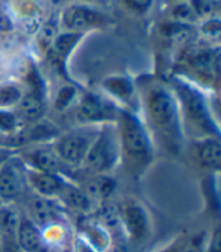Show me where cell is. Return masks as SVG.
Returning a JSON list of instances; mask_svg holds the SVG:
<instances>
[{
    "label": "cell",
    "mask_w": 221,
    "mask_h": 252,
    "mask_svg": "<svg viewBox=\"0 0 221 252\" xmlns=\"http://www.w3.org/2000/svg\"><path fill=\"white\" fill-rule=\"evenodd\" d=\"M137 97L142 122L153 143L170 157H180L187 145L177 97L168 82L142 76L137 82Z\"/></svg>",
    "instance_id": "cell-1"
},
{
    "label": "cell",
    "mask_w": 221,
    "mask_h": 252,
    "mask_svg": "<svg viewBox=\"0 0 221 252\" xmlns=\"http://www.w3.org/2000/svg\"><path fill=\"white\" fill-rule=\"evenodd\" d=\"M120 141V166L132 178H141L155 163L156 146L135 110L121 108L115 122Z\"/></svg>",
    "instance_id": "cell-2"
},
{
    "label": "cell",
    "mask_w": 221,
    "mask_h": 252,
    "mask_svg": "<svg viewBox=\"0 0 221 252\" xmlns=\"http://www.w3.org/2000/svg\"><path fill=\"white\" fill-rule=\"evenodd\" d=\"M170 87L177 97L185 137H220V125L214 117L211 103L200 87L182 76H174Z\"/></svg>",
    "instance_id": "cell-3"
},
{
    "label": "cell",
    "mask_w": 221,
    "mask_h": 252,
    "mask_svg": "<svg viewBox=\"0 0 221 252\" xmlns=\"http://www.w3.org/2000/svg\"><path fill=\"white\" fill-rule=\"evenodd\" d=\"M120 166V141L115 123L102 125L78 172L85 175H110ZM76 172V173H78Z\"/></svg>",
    "instance_id": "cell-4"
},
{
    "label": "cell",
    "mask_w": 221,
    "mask_h": 252,
    "mask_svg": "<svg viewBox=\"0 0 221 252\" xmlns=\"http://www.w3.org/2000/svg\"><path fill=\"white\" fill-rule=\"evenodd\" d=\"M100 126L93 125H78L67 132H61L53 141V148L62 163L73 172H78L83 159L96 140Z\"/></svg>",
    "instance_id": "cell-5"
},
{
    "label": "cell",
    "mask_w": 221,
    "mask_h": 252,
    "mask_svg": "<svg viewBox=\"0 0 221 252\" xmlns=\"http://www.w3.org/2000/svg\"><path fill=\"white\" fill-rule=\"evenodd\" d=\"M59 28L65 32L88 33L96 29H103L112 23V19L100 8L88 3L73 2L62 8L59 14Z\"/></svg>",
    "instance_id": "cell-6"
},
{
    "label": "cell",
    "mask_w": 221,
    "mask_h": 252,
    "mask_svg": "<svg viewBox=\"0 0 221 252\" xmlns=\"http://www.w3.org/2000/svg\"><path fill=\"white\" fill-rule=\"evenodd\" d=\"M120 111L121 106H118L105 94L86 92L81 94L75 106V117L78 125L102 126L108 123H115Z\"/></svg>",
    "instance_id": "cell-7"
},
{
    "label": "cell",
    "mask_w": 221,
    "mask_h": 252,
    "mask_svg": "<svg viewBox=\"0 0 221 252\" xmlns=\"http://www.w3.org/2000/svg\"><path fill=\"white\" fill-rule=\"evenodd\" d=\"M28 190L26 166L18 154H14L0 167V201L15 205L28 194Z\"/></svg>",
    "instance_id": "cell-8"
},
{
    "label": "cell",
    "mask_w": 221,
    "mask_h": 252,
    "mask_svg": "<svg viewBox=\"0 0 221 252\" xmlns=\"http://www.w3.org/2000/svg\"><path fill=\"white\" fill-rule=\"evenodd\" d=\"M18 157L26 164L28 169L40 170V172H50V173H59L67 176L71 181V170L62 163L58 157L56 151L52 143H43V145H33L23 148L17 152Z\"/></svg>",
    "instance_id": "cell-9"
},
{
    "label": "cell",
    "mask_w": 221,
    "mask_h": 252,
    "mask_svg": "<svg viewBox=\"0 0 221 252\" xmlns=\"http://www.w3.org/2000/svg\"><path fill=\"white\" fill-rule=\"evenodd\" d=\"M118 220L131 242H144L150 234V214L135 199L124 201L118 210Z\"/></svg>",
    "instance_id": "cell-10"
},
{
    "label": "cell",
    "mask_w": 221,
    "mask_h": 252,
    "mask_svg": "<svg viewBox=\"0 0 221 252\" xmlns=\"http://www.w3.org/2000/svg\"><path fill=\"white\" fill-rule=\"evenodd\" d=\"M26 216L30 218L40 228L52 223H67V211L58 199L36 194L30 197L29 214Z\"/></svg>",
    "instance_id": "cell-11"
},
{
    "label": "cell",
    "mask_w": 221,
    "mask_h": 252,
    "mask_svg": "<svg viewBox=\"0 0 221 252\" xmlns=\"http://www.w3.org/2000/svg\"><path fill=\"white\" fill-rule=\"evenodd\" d=\"M26 166V164H25ZM26 179L29 190L43 197H52V199H58L70 179L59 173H50V172H40L26 167Z\"/></svg>",
    "instance_id": "cell-12"
},
{
    "label": "cell",
    "mask_w": 221,
    "mask_h": 252,
    "mask_svg": "<svg viewBox=\"0 0 221 252\" xmlns=\"http://www.w3.org/2000/svg\"><path fill=\"white\" fill-rule=\"evenodd\" d=\"M191 157L201 169L218 172L221 167V143L220 137H203L191 141Z\"/></svg>",
    "instance_id": "cell-13"
},
{
    "label": "cell",
    "mask_w": 221,
    "mask_h": 252,
    "mask_svg": "<svg viewBox=\"0 0 221 252\" xmlns=\"http://www.w3.org/2000/svg\"><path fill=\"white\" fill-rule=\"evenodd\" d=\"M102 90L106 97H109L112 102H115L118 106L132 110L131 103L137 97V84L134 79H131L126 75H112L103 79Z\"/></svg>",
    "instance_id": "cell-14"
},
{
    "label": "cell",
    "mask_w": 221,
    "mask_h": 252,
    "mask_svg": "<svg viewBox=\"0 0 221 252\" xmlns=\"http://www.w3.org/2000/svg\"><path fill=\"white\" fill-rule=\"evenodd\" d=\"M17 245L20 252H50L41 228L23 213L17 229Z\"/></svg>",
    "instance_id": "cell-15"
},
{
    "label": "cell",
    "mask_w": 221,
    "mask_h": 252,
    "mask_svg": "<svg viewBox=\"0 0 221 252\" xmlns=\"http://www.w3.org/2000/svg\"><path fill=\"white\" fill-rule=\"evenodd\" d=\"M22 213L14 204H2L0 207V240L2 252H20L17 245V229Z\"/></svg>",
    "instance_id": "cell-16"
},
{
    "label": "cell",
    "mask_w": 221,
    "mask_h": 252,
    "mask_svg": "<svg viewBox=\"0 0 221 252\" xmlns=\"http://www.w3.org/2000/svg\"><path fill=\"white\" fill-rule=\"evenodd\" d=\"M85 33H76V32H65L61 31L56 37H55L47 57L52 61V65H55L58 70L64 71L68 58L71 57L73 50L78 47V44L83 40Z\"/></svg>",
    "instance_id": "cell-17"
},
{
    "label": "cell",
    "mask_w": 221,
    "mask_h": 252,
    "mask_svg": "<svg viewBox=\"0 0 221 252\" xmlns=\"http://www.w3.org/2000/svg\"><path fill=\"white\" fill-rule=\"evenodd\" d=\"M59 134H61V129L53 122L47 120L46 117L22 128L25 148L33 146V145H43V143H52L58 138Z\"/></svg>",
    "instance_id": "cell-18"
},
{
    "label": "cell",
    "mask_w": 221,
    "mask_h": 252,
    "mask_svg": "<svg viewBox=\"0 0 221 252\" xmlns=\"http://www.w3.org/2000/svg\"><path fill=\"white\" fill-rule=\"evenodd\" d=\"M79 187L94 204L106 201L117 187L114 176L110 175H85Z\"/></svg>",
    "instance_id": "cell-19"
},
{
    "label": "cell",
    "mask_w": 221,
    "mask_h": 252,
    "mask_svg": "<svg viewBox=\"0 0 221 252\" xmlns=\"http://www.w3.org/2000/svg\"><path fill=\"white\" fill-rule=\"evenodd\" d=\"M78 236L85 240L96 252H106L110 246V234L99 220H83L79 225Z\"/></svg>",
    "instance_id": "cell-20"
},
{
    "label": "cell",
    "mask_w": 221,
    "mask_h": 252,
    "mask_svg": "<svg viewBox=\"0 0 221 252\" xmlns=\"http://www.w3.org/2000/svg\"><path fill=\"white\" fill-rule=\"evenodd\" d=\"M58 201L65 208V211H78V213H88L91 210V205L94 204L85 194V191L73 181L67 184V187L58 197Z\"/></svg>",
    "instance_id": "cell-21"
},
{
    "label": "cell",
    "mask_w": 221,
    "mask_h": 252,
    "mask_svg": "<svg viewBox=\"0 0 221 252\" xmlns=\"http://www.w3.org/2000/svg\"><path fill=\"white\" fill-rule=\"evenodd\" d=\"M25 96V87L20 82H0V110H15Z\"/></svg>",
    "instance_id": "cell-22"
},
{
    "label": "cell",
    "mask_w": 221,
    "mask_h": 252,
    "mask_svg": "<svg viewBox=\"0 0 221 252\" xmlns=\"http://www.w3.org/2000/svg\"><path fill=\"white\" fill-rule=\"evenodd\" d=\"M167 17H168L170 22L180 23V25H188V26L198 22V17L194 12L191 3L185 2V0H180V2H168Z\"/></svg>",
    "instance_id": "cell-23"
},
{
    "label": "cell",
    "mask_w": 221,
    "mask_h": 252,
    "mask_svg": "<svg viewBox=\"0 0 221 252\" xmlns=\"http://www.w3.org/2000/svg\"><path fill=\"white\" fill-rule=\"evenodd\" d=\"M79 97H78V88H76V85L73 84V82H68L67 85L61 87L58 90L56 96H55V99H53V108L56 111H59V113H64V111L70 110V108L76 106L75 103H78Z\"/></svg>",
    "instance_id": "cell-24"
},
{
    "label": "cell",
    "mask_w": 221,
    "mask_h": 252,
    "mask_svg": "<svg viewBox=\"0 0 221 252\" xmlns=\"http://www.w3.org/2000/svg\"><path fill=\"white\" fill-rule=\"evenodd\" d=\"M22 129V125L14 110H0V131L5 134H15Z\"/></svg>",
    "instance_id": "cell-25"
},
{
    "label": "cell",
    "mask_w": 221,
    "mask_h": 252,
    "mask_svg": "<svg viewBox=\"0 0 221 252\" xmlns=\"http://www.w3.org/2000/svg\"><path fill=\"white\" fill-rule=\"evenodd\" d=\"M123 5L135 15H145L153 8L155 0H123Z\"/></svg>",
    "instance_id": "cell-26"
},
{
    "label": "cell",
    "mask_w": 221,
    "mask_h": 252,
    "mask_svg": "<svg viewBox=\"0 0 221 252\" xmlns=\"http://www.w3.org/2000/svg\"><path fill=\"white\" fill-rule=\"evenodd\" d=\"M201 31H203L206 35H214V37H218V33H220V22H218V19H214V17L206 19L203 26H201Z\"/></svg>",
    "instance_id": "cell-27"
},
{
    "label": "cell",
    "mask_w": 221,
    "mask_h": 252,
    "mask_svg": "<svg viewBox=\"0 0 221 252\" xmlns=\"http://www.w3.org/2000/svg\"><path fill=\"white\" fill-rule=\"evenodd\" d=\"M73 251H75V252H96L93 248H91L85 240H82L79 236H76L75 240H73Z\"/></svg>",
    "instance_id": "cell-28"
},
{
    "label": "cell",
    "mask_w": 221,
    "mask_h": 252,
    "mask_svg": "<svg viewBox=\"0 0 221 252\" xmlns=\"http://www.w3.org/2000/svg\"><path fill=\"white\" fill-rule=\"evenodd\" d=\"M14 154H17L15 151H11V149H6V148H0V167L5 164V161L9 159Z\"/></svg>",
    "instance_id": "cell-29"
},
{
    "label": "cell",
    "mask_w": 221,
    "mask_h": 252,
    "mask_svg": "<svg viewBox=\"0 0 221 252\" xmlns=\"http://www.w3.org/2000/svg\"><path fill=\"white\" fill-rule=\"evenodd\" d=\"M183 243H185V242L177 240V242H174L173 245L167 246V248L162 249V251H159V252H183Z\"/></svg>",
    "instance_id": "cell-30"
},
{
    "label": "cell",
    "mask_w": 221,
    "mask_h": 252,
    "mask_svg": "<svg viewBox=\"0 0 221 252\" xmlns=\"http://www.w3.org/2000/svg\"><path fill=\"white\" fill-rule=\"evenodd\" d=\"M50 2H52L53 5H56V6H67V5H70V3L75 2V0H50Z\"/></svg>",
    "instance_id": "cell-31"
},
{
    "label": "cell",
    "mask_w": 221,
    "mask_h": 252,
    "mask_svg": "<svg viewBox=\"0 0 221 252\" xmlns=\"http://www.w3.org/2000/svg\"><path fill=\"white\" fill-rule=\"evenodd\" d=\"M32 8H38V6H36V5H35V3L32 2V0H29V3H28V9H32ZM23 14H25V17L28 15L29 19H32V17H33V14H35V12H33V11H28V12H26V11H23Z\"/></svg>",
    "instance_id": "cell-32"
},
{
    "label": "cell",
    "mask_w": 221,
    "mask_h": 252,
    "mask_svg": "<svg viewBox=\"0 0 221 252\" xmlns=\"http://www.w3.org/2000/svg\"><path fill=\"white\" fill-rule=\"evenodd\" d=\"M75 2H79V3H88V5H94L97 3L99 0H75Z\"/></svg>",
    "instance_id": "cell-33"
},
{
    "label": "cell",
    "mask_w": 221,
    "mask_h": 252,
    "mask_svg": "<svg viewBox=\"0 0 221 252\" xmlns=\"http://www.w3.org/2000/svg\"><path fill=\"white\" fill-rule=\"evenodd\" d=\"M2 204H3V202H2V201H0V207H2Z\"/></svg>",
    "instance_id": "cell-34"
}]
</instances>
